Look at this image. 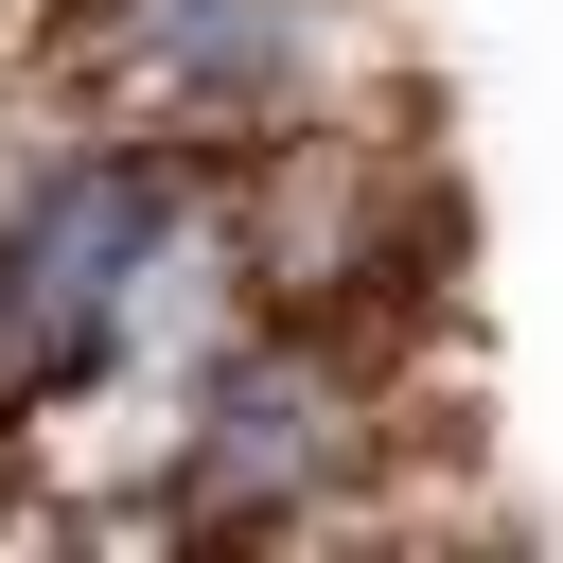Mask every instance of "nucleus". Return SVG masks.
Returning <instances> with one entry per match:
<instances>
[{
	"label": "nucleus",
	"instance_id": "nucleus-1",
	"mask_svg": "<svg viewBox=\"0 0 563 563\" xmlns=\"http://www.w3.org/2000/svg\"><path fill=\"white\" fill-rule=\"evenodd\" d=\"M158 229H176V176H158L141 141H88V158H53V176L0 211V405H53V387L106 369L123 282H141Z\"/></svg>",
	"mask_w": 563,
	"mask_h": 563
},
{
	"label": "nucleus",
	"instance_id": "nucleus-2",
	"mask_svg": "<svg viewBox=\"0 0 563 563\" xmlns=\"http://www.w3.org/2000/svg\"><path fill=\"white\" fill-rule=\"evenodd\" d=\"M352 457H369V387H352V352H334V334H264V352L211 369V405H194V475H176L158 528H317Z\"/></svg>",
	"mask_w": 563,
	"mask_h": 563
},
{
	"label": "nucleus",
	"instance_id": "nucleus-3",
	"mask_svg": "<svg viewBox=\"0 0 563 563\" xmlns=\"http://www.w3.org/2000/svg\"><path fill=\"white\" fill-rule=\"evenodd\" d=\"M123 53L158 106H264L299 70V0H123Z\"/></svg>",
	"mask_w": 563,
	"mask_h": 563
}]
</instances>
